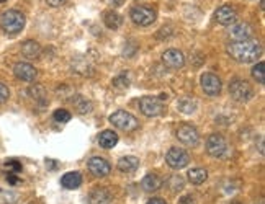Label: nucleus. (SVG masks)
<instances>
[{
    "label": "nucleus",
    "instance_id": "1",
    "mask_svg": "<svg viewBox=\"0 0 265 204\" xmlns=\"http://www.w3.org/2000/svg\"><path fill=\"white\" fill-rule=\"evenodd\" d=\"M227 54L239 62H254L260 57L262 48L259 43L254 39L236 41L227 46Z\"/></svg>",
    "mask_w": 265,
    "mask_h": 204
},
{
    "label": "nucleus",
    "instance_id": "2",
    "mask_svg": "<svg viewBox=\"0 0 265 204\" xmlns=\"http://www.w3.org/2000/svg\"><path fill=\"white\" fill-rule=\"evenodd\" d=\"M0 26L4 28L5 33L17 34L25 26V15L18 10H7L0 18Z\"/></svg>",
    "mask_w": 265,
    "mask_h": 204
},
{
    "label": "nucleus",
    "instance_id": "3",
    "mask_svg": "<svg viewBox=\"0 0 265 204\" xmlns=\"http://www.w3.org/2000/svg\"><path fill=\"white\" fill-rule=\"evenodd\" d=\"M110 123H112L113 126H116L118 129L124 131V133H132V131H136L139 128V121L132 116L131 113L128 111H115L112 116H110Z\"/></svg>",
    "mask_w": 265,
    "mask_h": 204
},
{
    "label": "nucleus",
    "instance_id": "4",
    "mask_svg": "<svg viewBox=\"0 0 265 204\" xmlns=\"http://www.w3.org/2000/svg\"><path fill=\"white\" fill-rule=\"evenodd\" d=\"M229 93L236 101H249L254 97V90L247 82L241 78H234L229 84Z\"/></svg>",
    "mask_w": 265,
    "mask_h": 204
},
{
    "label": "nucleus",
    "instance_id": "5",
    "mask_svg": "<svg viewBox=\"0 0 265 204\" xmlns=\"http://www.w3.org/2000/svg\"><path fill=\"white\" fill-rule=\"evenodd\" d=\"M165 162L167 165L174 170H180L183 167H187L190 162V155L187 154L185 150L180 147H172L171 150L167 152L165 155Z\"/></svg>",
    "mask_w": 265,
    "mask_h": 204
},
{
    "label": "nucleus",
    "instance_id": "6",
    "mask_svg": "<svg viewBox=\"0 0 265 204\" xmlns=\"http://www.w3.org/2000/svg\"><path fill=\"white\" fill-rule=\"evenodd\" d=\"M206 152L211 157L221 158L223 155H226L227 152V142L221 134H211L206 141Z\"/></svg>",
    "mask_w": 265,
    "mask_h": 204
},
{
    "label": "nucleus",
    "instance_id": "7",
    "mask_svg": "<svg viewBox=\"0 0 265 204\" xmlns=\"http://www.w3.org/2000/svg\"><path fill=\"white\" fill-rule=\"evenodd\" d=\"M129 15H131V20L139 26H149L154 23V20H156V12L149 9V7H135Z\"/></svg>",
    "mask_w": 265,
    "mask_h": 204
},
{
    "label": "nucleus",
    "instance_id": "8",
    "mask_svg": "<svg viewBox=\"0 0 265 204\" xmlns=\"http://www.w3.org/2000/svg\"><path fill=\"white\" fill-rule=\"evenodd\" d=\"M175 136L183 145H190V147L191 145H196L198 141H200V134H198V131L190 125H180L175 131Z\"/></svg>",
    "mask_w": 265,
    "mask_h": 204
},
{
    "label": "nucleus",
    "instance_id": "9",
    "mask_svg": "<svg viewBox=\"0 0 265 204\" xmlns=\"http://www.w3.org/2000/svg\"><path fill=\"white\" fill-rule=\"evenodd\" d=\"M139 110H141L143 114L152 118V116H157L162 113V103L156 97H143L141 101H139Z\"/></svg>",
    "mask_w": 265,
    "mask_h": 204
},
{
    "label": "nucleus",
    "instance_id": "10",
    "mask_svg": "<svg viewBox=\"0 0 265 204\" xmlns=\"http://www.w3.org/2000/svg\"><path fill=\"white\" fill-rule=\"evenodd\" d=\"M202 89L205 90L206 95L210 97H216L221 93V80L218 75L211 74V72H206L202 75Z\"/></svg>",
    "mask_w": 265,
    "mask_h": 204
},
{
    "label": "nucleus",
    "instance_id": "11",
    "mask_svg": "<svg viewBox=\"0 0 265 204\" xmlns=\"http://www.w3.org/2000/svg\"><path fill=\"white\" fill-rule=\"evenodd\" d=\"M162 62H164L169 69H182L185 64V57L179 49H167L162 54Z\"/></svg>",
    "mask_w": 265,
    "mask_h": 204
},
{
    "label": "nucleus",
    "instance_id": "12",
    "mask_svg": "<svg viewBox=\"0 0 265 204\" xmlns=\"http://www.w3.org/2000/svg\"><path fill=\"white\" fill-rule=\"evenodd\" d=\"M88 170H90L92 175H95V177L103 178L112 172V165L102 157H92L90 160H88Z\"/></svg>",
    "mask_w": 265,
    "mask_h": 204
},
{
    "label": "nucleus",
    "instance_id": "13",
    "mask_svg": "<svg viewBox=\"0 0 265 204\" xmlns=\"http://www.w3.org/2000/svg\"><path fill=\"white\" fill-rule=\"evenodd\" d=\"M215 18L218 23L224 25V26H229L233 23H236V18H238V12H236L234 7L231 5H223L219 7L215 13Z\"/></svg>",
    "mask_w": 265,
    "mask_h": 204
},
{
    "label": "nucleus",
    "instance_id": "14",
    "mask_svg": "<svg viewBox=\"0 0 265 204\" xmlns=\"http://www.w3.org/2000/svg\"><path fill=\"white\" fill-rule=\"evenodd\" d=\"M13 72H15V75H17V78L23 80V82H33V80L36 78V75H38V70H36L33 65L28 64V62L15 64Z\"/></svg>",
    "mask_w": 265,
    "mask_h": 204
},
{
    "label": "nucleus",
    "instance_id": "15",
    "mask_svg": "<svg viewBox=\"0 0 265 204\" xmlns=\"http://www.w3.org/2000/svg\"><path fill=\"white\" fill-rule=\"evenodd\" d=\"M229 31H227V34L231 36V39L236 41H246V39H250L252 38V28H250L249 25L246 23H233L229 25Z\"/></svg>",
    "mask_w": 265,
    "mask_h": 204
},
{
    "label": "nucleus",
    "instance_id": "16",
    "mask_svg": "<svg viewBox=\"0 0 265 204\" xmlns=\"http://www.w3.org/2000/svg\"><path fill=\"white\" fill-rule=\"evenodd\" d=\"M88 202L90 204H110L112 202V193L105 188H97L90 193V196H88Z\"/></svg>",
    "mask_w": 265,
    "mask_h": 204
},
{
    "label": "nucleus",
    "instance_id": "17",
    "mask_svg": "<svg viewBox=\"0 0 265 204\" xmlns=\"http://www.w3.org/2000/svg\"><path fill=\"white\" fill-rule=\"evenodd\" d=\"M21 54H23L26 59H38L41 54V46L33 39H28L21 45Z\"/></svg>",
    "mask_w": 265,
    "mask_h": 204
},
{
    "label": "nucleus",
    "instance_id": "18",
    "mask_svg": "<svg viewBox=\"0 0 265 204\" xmlns=\"http://www.w3.org/2000/svg\"><path fill=\"white\" fill-rule=\"evenodd\" d=\"M61 185L65 188V189H76L82 185V175L79 172H69L65 173L64 177L61 178Z\"/></svg>",
    "mask_w": 265,
    "mask_h": 204
},
{
    "label": "nucleus",
    "instance_id": "19",
    "mask_svg": "<svg viewBox=\"0 0 265 204\" xmlns=\"http://www.w3.org/2000/svg\"><path fill=\"white\" fill-rule=\"evenodd\" d=\"M98 144L102 145L103 149H113L115 145L118 144V134L113 133V131H103V133L98 136Z\"/></svg>",
    "mask_w": 265,
    "mask_h": 204
},
{
    "label": "nucleus",
    "instance_id": "20",
    "mask_svg": "<svg viewBox=\"0 0 265 204\" xmlns=\"http://www.w3.org/2000/svg\"><path fill=\"white\" fill-rule=\"evenodd\" d=\"M138 167H139V160L132 155L123 157V158H120V162H118V169H120V172H123V173L135 172Z\"/></svg>",
    "mask_w": 265,
    "mask_h": 204
},
{
    "label": "nucleus",
    "instance_id": "21",
    "mask_svg": "<svg viewBox=\"0 0 265 204\" xmlns=\"http://www.w3.org/2000/svg\"><path fill=\"white\" fill-rule=\"evenodd\" d=\"M141 186L146 191H157V189L162 186V180L157 177V175H146L141 181Z\"/></svg>",
    "mask_w": 265,
    "mask_h": 204
},
{
    "label": "nucleus",
    "instance_id": "22",
    "mask_svg": "<svg viewBox=\"0 0 265 204\" xmlns=\"http://www.w3.org/2000/svg\"><path fill=\"white\" fill-rule=\"evenodd\" d=\"M208 178V172L205 169H193L188 172V180L191 181L193 185H202L205 183V180Z\"/></svg>",
    "mask_w": 265,
    "mask_h": 204
},
{
    "label": "nucleus",
    "instance_id": "23",
    "mask_svg": "<svg viewBox=\"0 0 265 204\" xmlns=\"http://www.w3.org/2000/svg\"><path fill=\"white\" fill-rule=\"evenodd\" d=\"M105 25L108 26V28H112V30H118V28L121 26V23H123V20H121V17L118 15L116 12H107L105 13Z\"/></svg>",
    "mask_w": 265,
    "mask_h": 204
},
{
    "label": "nucleus",
    "instance_id": "24",
    "mask_svg": "<svg viewBox=\"0 0 265 204\" xmlns=\"http://www.w3.org/2000/svg\"><path fill=\"white\" fill-rule=\"evenodd\" d=\"M72 103H74V108H76V111L80 113V114H85V113L90 111V101L82 98V97L72 98Z\"/></svg>",
    "mask_w": 265,
    "mask_h": 204
},
{
    "label": "nucleus",
    "instance_id": "25",
    "mask_svg": "<svg viewBox=\"0 0 265 204\" xmlns=\"http://www.w3.org/2000/svg\"><path fill=\"white\" fill-rule=\"evenodd\" d=\"M195 100H191V98H180L179 100V103H177V108L182 111V113H185V114H190V113H193L195 111Z\"/></svg>",
    "mask_w": 265,
    "mask_h": 204
},
{
    "label": "nucleus",
    "instance_id": "26",
    "mask_svg": "<svg viewBox=\"0 0 265 204\" xmlns=\"http://www.w3.org/2000/svg\"><path fill=\"white\" fill-rule=\"evenodd\" d=\"M28 93L31 95V98H35V101H38V103H43V105L46 103V92H44L43 87L35 85L28 90Z\"/></svg>",
    "mask_w": 265,
    "mask_h": 204
},
{
    "label": "nucleus",
    "instance_id": "27",
    "mask_svg": "<svg viewBox=\"0 0 265 204\" xmlns=\"http://www.w3.org/2000/svg\"><path fill=\"white\" fill-rule=\"evenodd\" d=\"M167 185H169V188L172 189V191H180L185 183H183V178L180 177V175H174V177H171L167 180Z\"/></svg>",
    "mask_w": 265,
    "mask_h": 204
},
{
    "label": "nucleus",
    "instance_id": "28",
    "mask_svg": "<svg viewBox=\"0 0 265 204\" xmlns=\"http://www.w3.org/2000/svg\"><path fill=\"white\" fill-rule=\"evenodd\" d=\"M4 170L7 173H20L21 172V164L18 162V160L10 158L4 164Z\"/></svg>",
    "mask_w": 265,
    "mask_h": 204
},
{
    "label": "nucleus",
    "instance_id": "29",
    "mask_svg": "<svg viewBox=\"0 0 265 204\" xmlns=\"http://www.w3.org/2000/svg\"><path fill=\"white\" fill-rule=\"evenodd\" d=\"M265 65H263V62H259L255 65V67L252 69V77L257 80V82L259 84H263L265 82Z\"/></svg>",
    "mask_w": 265,
    "mask_h": 204
},
{
    "label": "nucleus",
    "instance_id": "30",
    "mask_svg": "<svg viewBox=\"0 0 265 204\" xmlns=\"http://www.w3.org/2000/svg\"><path fill=\"white\" fill-rule=\"evenodd\" d=\"M53 118L57 123H68V121H71V113L68 110H56L54 114H53Z\"/></svg>",
    "mask_w": 265,
    "mask_h": 204
},
{
    "label": "nucleus",
    "instance_id": "31",
    "mask_svg": "<svg viewBox=\"0 0 265 204\" xmlns=\"http://www.w3.org/2000/svg\"><path fill=\"white\" fill-rule=\"evenodd\" d=\"M128 77L126 75H118L115 80H113V85L118 87V89H124V87H128Z\"/></svg>",
    "mask_w": 265,
    "mask_h": 204
},
{
    "label": "nucleus",
    "instance_id": "32",
    "mask_svg": "<svg viewBox=\"0 0 265 204\" xmlns=\"http://www.w3.org/2000/svg\"><path fill=\"white\" fill-rule=\"evenodd\" d=\"M10 97V90H9V87L4 85V84H0V103H4V101H7Z\"/></svg>",
    "mask_w": 265,
    "mask_h": 204
},
{
    "label": "nucleus",
    "instance_id": "33",
    "mask_svg": "<svg viewBox=\"0 0 265 204\" xmlns=\"http://www.w3.org/2000/svg\"><path fill=\"white\" fill-rule=\"evenodd\" d=\"M7 181H9V185L12 186L20 185V178L17 177V173H7Z\"/></svg>",
    "mask_w": 265,
    "mask_h": 204
},
{
    "label": "nucleus",
    "instance_id": "34",
    "mask_svg": "<svg viewBox=\"0 0 265 204\" xmlns=\"http://www.w3.org/2000/svg\"><path fill=\"white\" fill-rule=\"evenodd\" d=\"M46 2L51 7H61V5H64L65 2H68V0H46Z\"/></svg>",
    "mask_w": 265,
    "mask_h": 204
},
{
    "label": "nucleus",
    "instance_id": "35",
    "mask_svg": "<svg viewBox=\"0 0 265 204\" xmlns=\"http://www.w3.org/2000/svg\"><path fill=\"white\" fill-rule=\"evenodd\" d=\"M180 204H195L193 196H183V198L180 199Z\"/></svg>",
    "mask_w": 265,
    "mask_h": 204
},
{
    "label": "nucleus",
    "instance_id": "36",
    "mask_svg": "<svg viewBox=\"0 0 265 204\" xmlns=\"http://www.w3.org/2000/svg\"><path fill=\"white\" fill-rule=\"evenodd\" d=\"M147 204H167V202L164 199H160V198H152V199L147 201Z\"/></svg>",
    "mask_w": 265,
    "mask_h": 204
},
{
    "label": "nucleus",
    "instance_id": "37",
    "mask_svg": "<svg viewBox=\"0 0 265 204\" xmlns=\"http://www.w3.org/2000/svg\"><path fill=\"white\" fill-rule=\"evenodd\" d=\"M5 2V0H0V4H4Z\"/></svg>",
    "mask_w": 265,
    "mask_h": 204
},
{
    "label": "nucleus",
    "instance_id": "38",
    "mask_svg": "<svg viewBox=\"0 0 265 204\" xmlns=\"http://www.w3.org/2000/svg\"><path fill=\"white\" fill-rule=\"evenodd\" d=\"M231 204H241V202H231Z\"/></svg>",
    "mask_w": 265,
    "mask_h": 204
}]
</instances>
